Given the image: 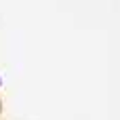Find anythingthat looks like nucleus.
Listing matches in <instances>:
<instances>
[]
</instances>
